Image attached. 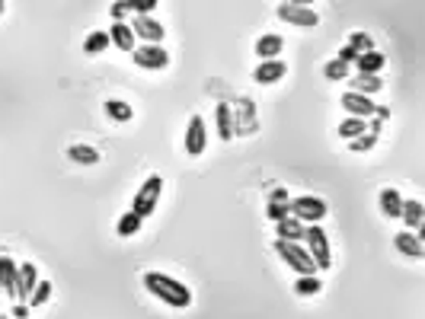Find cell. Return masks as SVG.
<instances>
[{
  "label": "cell",
  "instance_id": "obj_10",
  "mask_svg": "<svg viewBox=\"0 0 425 319\" xmlns=\"http://www.w3.org/2000/svg\"><path fill=\"white\" fill-rule=\"evenodd\" d=\"M132 32H134V39H147V45H160V39H163V26H160L157 19H150V17H134Z\"/></svg>",
  "mask_w": 425,
  "mask_h": 319
},
{
  "label": "cell",
  "instance_id": "obj_30",
  "mask_svg": "<svg viewBox=\"0 0 425 319\" xmlns=\"http://www.w3.org/2000/svg\"><path fill=\"white\" fill-rule=\"evenodd\" d=\"M48 297H51V281H39V284H35V291L29 294V307H42Z\"/></svg>",
  "mask_w": 425,
  "mask_h": 319
},
{
  "label": "cell",
  "instance_id": "obj_8",
  "mask_svg": "<svg viewBox=\"0 0 425 319\" xmlns=\"http://www.w3.org/2000/svg\"><path fill=\"white\" fill-rule=\"evenodd\" d=\"M342 109L349 112V118H361V122H365L368 115H374V102L368 99V96H361V93H342Z\"/></svg>",
  "mask_w": 425,
  "mask_h": 319
},
{
  "label": "cell",
  "instance_id": "obj_16",
  "mask_svg": "<svg viewBox=\"0 0 425 319\" xmlns=\"http://www.w3.org/2000/svg\"><path fill=\"white\" fill-rule=\"evenodd\" d=\"M397 249L403 252V255H413V259H422V236L419 233H409V230H403V233H397Z\"/></svg>",
  "mask_w": 425,
  "mask_h": 319
},
{
  "label": "cell",
  "instance_id": "obj_37",
  "mask_svg": "<svg viewBox=\"0 0 425 319\" xmlns=\"http://www.w3.org/2000/svg\"><path fill=\"white\" fill-rule=\"evenodd\" d=\"M269 202H282V204H288L291 198H288V192L284 188H272V195H269Z\"/></svg>",
  "mask_w": 425,
  "mask_h": 319
},
{
  "label": "cell",
  "instance_id": "obj_27",
  "mask_svg": "<svg viewBox=\"0 0 425 319\" xmlns=\"http://www.w3.org/2000/svg\"><path fill=\"white\" fill-rule=\"evenodd\" d=\"M381 77H374V74H359L355 77V90L352 93H361V96H368V93H374V90H381Z\"/></svg>",
  "mask_w": 425,
  "mask_h": 319
},
{
  "label": "cell",
  "instance_id": "obj_29",
  "mask_svg": "<svg viewBox=\"0 0 425 319\" xmlns=\"http://www.w3.org/2000/svg\"><path fill=\"white\" fill-rule=\"evenodd\" d=\"M339 135H342V137H352V141H355V137L365 135V122H361V118H345V122L339 125Z\"/></svg>",
  "mask_w": 425,
  "mask_h": 319
},
{
  "label": "cell",
  "instance_id": "obj_39",
  "mask_svg": "<svg viewBox=\"0 0 425 319\" xmlns=\"http://www.w3.org/2000/svg\"><path fill=\"white\" fill-rule=\"evenodd\" d=\"M0 13H3V0H0Z\"/></svg>",
  "mask_w": 425,
  "mask_h": 319
},
{
  "label": "cell",
  "instance_id": "obj_3",
  "mask_svg": "<svg viewBox=\"0 0 425 319\" xmlns=\"http://www.w3.org/2000/svg\"><path fill=\"white\" fill-rule=\"evenodd\" d=\"M304 240H307V246H304V249L310 252V259H314L317 271H320V269H329V265H333V252H329V243H326L323 227L310 224L307 233H304Z\"/></svg>",
  "mask_w": 425,
  "mask_h": 319
},
{
  "label": "cell",
  "instance_id": "obj_18",
  "mask_svg": "<svg viewBox=\"0 0 425 319\" xmlns=\"http://www.w3.org/2000/svg\"><path fill=\"white\" fill-rule=\"evenodd\" d=\"M400 218L406 220V227H413V230H422V218H425V208H422V202H403V208H400Z\"/></svg>",
  "mask_w": 425,
  "mask_h": 319
},
{
  "label": "cell",
  "instance_id": "obj_4",
  "mask_svg": "<svg viewBox=\"0 0 425 319\" xmlns=\"http://www.w3.org/2000/svg\"><path fill=\"white\" fill-rule=\"evenodd\" d=\"M275 249H278V255H282V259L298 271V275H317V265H314L310 252L304 249L300 243H284V240H278Z\"/></svg>",
  "mask_w": 425,
  "mask_h": 319
},
{
  "label": "cell",
  "instance_id": "obj_5",
  "mask_svg": "<svg viewBox=\"0 0 425 319\" xmlns=\"http://www.w3.org/2000/svg\"><path fill=\"white\" fill-rule=\"evenodd\" d=\"M160 192H163V179H160V176H147V179H144V185H141V192L134 195L132 211H134V214H138L141 220L147 218V214H154Z\"/></svg>",
  "mask_w": 425,
  "mask_h": 319
},
{
  "label": "cell",
  "instance_id": "obj_25",
  "mask_svg": "<svg viewBox=\"0 0 425 319\" xmlns=\"http://www.w3.org/2000/svg\"><path fill=\"white\" fill-rule=\"evenodd\" d=\"M349 48L355 51V55H368V51H374V39L368 32H352L349 35Z\"/></svg>",
  "mask_w": 425,
  "mask_h": 319
},
{
  "label": "cell",
  "instance_id": "obj_32",
  "mask_svg": "<svg viewBox=\"0 0 425 319\" xmlns=\"http://www.w3.org/2000/svg\"><path fill=\"white\" fill-rule=\"evenodd\" d=\"M128 10L138 17H147L150 10H157V0H128Z\"/></svg>",
  "mask_w": 425,
  "mask_h": 319
},
{
  "label": "cell",
  "instance_id": "obj_11",
  "mask_svg": "<svg viewBox=\"0 0 425 319\" xmlns=\"http://www.w3.org/2000/svg\"><path fill=\"white\" fill-rule=\"evenodd\" d=\"M17 281H19V265L7 255H0V291L17 297Z\"/></svg>",
  "mask_w": 425,
  "mask_h": 319
},
{
  "label": "cell",
  "instance_id": "obj_15",
  "mask_svg": "<svg viewBox=\"0 0 425 319\" xmlns=\"http://www.w3.org/2000/svg\"><path fill=\"white\" fill-rule=\"evenodd\" d=\"M282 48H284V39H282V35H275V32L262 35V39L256 42V55L262 61H275L278 55H282Z\"/></svg>",
  "mask_w": 425,
  "mask_h": 319
},
{
  "label": "cell",
  "instance_id": "obj_1",
  "mask_svg": "<svg viewBox=\"0 0 425 319\" xmlns=\"http://www.w3.org/2000/svg\"><path fill=\"white\" fill-rule=\"evenodd\" d=\"M144 287H147L157 300L170 303V307H189V303H192V291H189V287L179 284V281H176V278H170V275H160V271H147V275H144Z\"/></svg>",
  "mask_w": 425,
  "mask_h": 319
},
{
  "label": "cell",
  "instance_id": "obj_21",
  "mask_svg": "<svg viewBox=\"0 0 425 319\" xmlns=\"http://www.w3.org/2000/svg\"><path fill=\"white\" fill-rule=\"evenodd\" d=\"M67 157L74 160V163H80V166H96V163H100V151H93L87 144H74V147L67 151Z\"/></svg>",
  "mask_w": 425,
  "mask_h": 319
},
{
  "label": "cell",
  "instance_id": "obj_20",
  "mask_svg": "<svg viewBox=\"0 0 425 319\" xmlns=\"http://www.w3.org/2000/svg\"><path fill=\"white\" fill-rule=\"evenodd\" d=\"M400 208H403V195L397 192V188H383V192H381L383 218H400Z\"/></svg>",
  "mask_w": 425,
  "mask_h": 319
},
{
  "label": "cell",
  "instance_id": "obj_28",
  "mask_svg": "<svg viewBox=\"0 0 425 319\" xmlns=\"http://www.w3.org/2000/svg\"><path fill=\"white\" fill-rule=\"evenodd\" d=\"M320 287H323V284H320V278H317V275H300V278H298V284H294V291H298L300 297H310V294H317Z\"/></svg>",
  "mask_w": 425,
  "mask_h": 319
},
{
  "label": "cell",
  "instance_id": "obj_6",
  "mask_svg": "<svg viewBox=\"0 0 425 319\" xmlns=\"http://www.w3.org/2000/svg\"><path fill=\"white\" fill-rule=\"evenodd\" d=\"M132 58H134V64L144 70H163L170 64V55L163 45H138V48L132 51Z\"/></svg>",
  "mask_w": 425,
  "mask_h": 319
},
{
  "label": "cell",
  "instance_id": "obj_26",
  "mask_svg": "<svg viewBox=\"0 0 425 319\" xmlns=\"http://www.w3.org/2000/svg\"><path fill=\"white\" fill-rule=\"evenodd\" d=\"M217 131H221L224 141H230V135H234V125H230V106H227V102L217 106Z\"/></svg>",
  "mask_w": 425,
  "mask_h": 319
},
{
  "label": "cell",
  "instance_id": "obj_31",
  "mask_svg": "<svg viewBox=\"0 0 425 319\" xmlns=\"http://www.w3.org/2000/svg\"><path fill=\"white\" fill-rule=\"evenodd\" d=\"M323 74L329 77V80H342V77L349 74V64H342V61L336 58V61H329V64L323 68Z\"/></svg>",
  "mask_w": 425,
  "mask_h": 319
},
{
  "label": "cell",
  "instance_id": "obj_34",
  "mask_svg": "<svg viewBox=\"0 0 425 319\" xmlns=\"http://www.w3.org/2000/svg\"><path fill=\"white\" fill-rule=\"evenodd\" d=\"M374 144H377V137H374V135H361V137H355V141H352L349 147H352L355 153H359V151H371Z\"/></svg>",
  "mask_w": 425,
  "mask_h": 319
},
{
  "label": "cell",
  "instance_id": "obj_2",
  "mask_svg": "<svg viewBox=\"0 0 425 319\" xmlns=\"http://www.w3.org/2000/svg\"><path fill=\"white\" fill-rule=\"evenodd\" d=\"M288 214H291L294 220H307V224H320V220L326 218V202H320V198H314V195H300V198H291L288 202Z\"/></svg>",
  "mask_w": 425,
  "mask_h": 319
},
{
  "label": "cell",
  "instance_id": "obj_38",
  "mask_svg": "<svg viewBox=\"0 0 425 319\" xmlns=\"http://www.w3.org/2000/svg\"><path fill=\"white\" fill-rule=\"evenodd\" d=\"M26 313H29V307H23V303H19L17 310H13V316H17V319H23V316H26Z\"/></svg>",
  "mask_w": 425,
  "mask_h": 319
},
{
  "label": "cell",
  "instance_id": "obj_35",
  "mask_svg": "<svg viewBox=\"0 0 425 319\" xmlns=\"http://www.w3.org/2000/svg\"><path fill=\"white\" fill-rule=\"evenodd\" d=\"M109 13L116 17V23H125V17L132 13V10H128V3H112V7H109Z\"/></svg>",
  "mask_w": 425,
  "mask_h": 319
},
{
  "label": "cell",
  "instance_id": "obj_7",
  "mask_svg": "<svg viewBox=\"0 0 425 319\" xmlns=\"http://www.w3.org/2000/svg\"><path fill=\"white\" fill-rule=\"evenodd\" d=\"M205 141H208L205 118L192 115L189 118V128H186V151H189V157H201V153H205Z\"/></svg>",
  "mask_w": 425,
  "mask_h": 319
},
{
  "label": "cell",
  "instance_id": "obj_19",
  "mask_svg": "<svg viewBox=\"0 0 425 319\" xmlns=\"http://www.w3.org/2000/svg\"><path fill=\"white\" fill-rule=\"evenodd\" d=\"M355 64H359V74L381 77V70H383V64H387V61H383L381 51H368V55H359V61H355Z\"/></svg>",
  "mask_w": 425,
  "mask_h": 319
},
{
  "label": "cell",
  "instance_id": "obj_36",
  "mask_svg": "<svg viewBox=\"0 0 425 319\" xmlns=\"http://www.w3.org/2000/svg\"><path fill=\"white\" fill-rule=\"evenodd\" d=\"M339 61H342V64H355V61H359V55H355V51H352L349 45H342V51H339Z\"/></svg>",
  "mask_w": 425,
  "mask_h": 319
},
{
  "label": "cell",
  "instance_id": "obj_9",
  "mask_svg": "<svg viewBox=\"0 0 425 319\" xmlns=\"http://www.w3.org/2000/svg\"><path fill=\"white\" fill-rule=\"evenodd\" d=\"M278 17L284 23H294V26H317L320 17L314 13L310 7H298V3H278Z\"/></svg>",
  "mask_w": 425,
  "mask_h": 319
},
{
  "label": "cell",
  "instance_id": "obj_17",
  "mask_svg": "<svg viewBox=\"0 0 425 319\" xmlns=\"http://www.w3.org/2000/svg\"><path fill=\"white\" fill-rule=\"evenodd\" d=\"M304 233H307V227L300 220H294V218L278 220V240H284V243H300Z\"/></svg>",
  "mask_w": 425,
  "mask_h": 319
},
{
  "label": "cell",
  "instance_id": "obj_12",
  "mask_svg": "<svg viewBox=\"0 0 425 319\" xmlns=\"http://www.w3.org/2000/svg\"><path fill=\"white\" fill-rule=\"evenodd\" d=\"M106 32H109V42L116 45V48H122V51L138 48V39H134V32H132V26L128 23H116L112 29H106Z\"/></svg>",
  "mask_w": 425,
  "mask_h": 319
},
{
  "label": "cell",
  "instance_id": "obj_24",
  "mask_svg": "<svg viewBox=\"0 0 425 319\" xmlns=\"http://www.w3.org/2000/svg\"><path fill=\"white\" fill-rule=\"evenodd\" d=\"M106 115L109 118H116V122H132V106L128 102H122V99H109L106 102Z\"/></svg>",
  "mask_w": 425,
  "mask_h": 319
},
{
  "label": "cell",
  "instance_id": "obj_33",
  "mask_svg": "<svg viewBox=\"0 0 425 319\" xmlns=\"http://www.w3.org/2000/svg\"><path fill=\"white\" fill-rule=\"evenodd\" d=\"M266 214L275 220V224H278V220H284V218H291V214H288V204H282V202H269Z\"/></svg>",
  "mask_w": 425,
  "mask_h": 319
},
{
  "label": "cell",
  "instance_id": "obj_22",
  "mask_svg": "<svg viewBox=\"0 0 425 319\" xmlns=\"http://www.w3.org/2000/svg\"><path fill=\"white\" fill-rule=\"evenodd\" d=\"M109 45H112V42H109V32H106V29H96V32L87 35L84 51H87V55H100V51H106Z\"/></svg>",
  "mask_w": 425,
  "mask_h": 319
},
{
  "label": "cell",
  "instance_id": "obj_23",
  "mask_svg": "<svg viewBox=\"0 0 425 319\" xmlns=\"http://www.w3.org/2000/svg\"><path fill=\"white\" fill-rule=\"evenodd\" d=\"M138 230H141V218H138L134 211H128V214H122V218H118V227H116L118 236H134Z\"/></svg>",
  "mask_w": 425,
  "mask_h": 319
},
{
  "label": "cell",
  "instance_id": "obj_13",
  "mask_svg": "<svg viewBox=\"0 0 425 319\" xmlns=\"http://www.w3.org/2000/svg\"><path fill=\"white\" fill-rule=\"evenodd\" d=\"M288 74V64H282V61H262V64H256V84H275V80H282V77Z\"/></svg>",
  "mask_w": 425,
  "mask_h": 319
},
{
  "label": "cell",
  "instance_id": "obj_14",
  "mask_svg": "<svg viewBox=\"0 0 425 319\" xmlns=\"http://www.w3.org/2000/svg\"><path fill=\"white\" fill-rule=\"evenodd\" d=\"M35 284H39V269L35 265H19V281H17V297L19 300H29V294L35 291Z\"/></svg>",
  "mask_w": 425,
  "mask_h": 319
}]
</instances>
